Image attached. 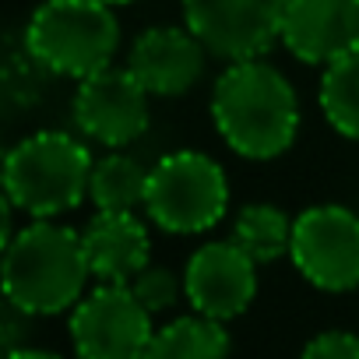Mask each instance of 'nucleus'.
<instances>
[{
    "label": "nucleus",
    "mask_w": 359,
    "mask_h": 359,
    "mask_svg": "<svg viewBox=\"0 0 359 359\" xmlns=\"http://www.w3.org/2000/svg\"><path fill=\"white\" fill-rule=\"evenodd\" d=\"M127 285L134 289V296L141 299V306H144L151 317L172 310L180 299H187L184 275H176L172 268H162V264H148V268H141Z\"/></svg>",
    "instance_id": "nucleus-18"
},
{
    "label": "nucleus",
    "mask_w": 359,
    "mask_h": 359,
    "mask_svg": "<svg viewBox=\"0 0 359 359\" xmlns=\"http://www.w3.org/2000/svg\"><path fill=\"white\" fill-rule=\"evenodd\" d=\"M289 261L320 292L359 289V215L345 205H313L299 212Z\"/></svg>",
    "instance_id": "nucleus-6"
},
{
    "label": "nucleus",
    "mask_w": 359,
    "mask_h": 359,
    "mask_svg": "<svg viewBox=\"0 0 359 359\" xmlns=\"http://www.w3.org/2000/svg\"><path fill=\"white\" fill-rule=\"evenodd\" d=\"M99 4H109V8H123V4H134V0H99Z\"/></svg>",
    "instance_id": "nucleus-21"
},
{
    "label": "nucleus",
    "mask_w": 359,
    "mask_h": 359,
    "mask_svg": "<svg viewBox=\"0 0 359 359\" xmlns=\"http://www.w3.org/2000/svg\"><path fill=\"white\" fill-rule=\"evenodd\" d=\"M92 278L127 285L141 268H148L151 236L137 212H95L81 229Z\"/></svg>",
    "instance_id": "nucleus-13"
},
{
    "label": "nucleus",
    "mask_w": 359,
    "mask_h": 359,
    "mask_svg": "<svg viewBox=\"0 0 359 359\" xmlns=\"http://www.w3.org/2000/svg\"><path fill=\"white\" fill-rule=\"evenodd\" d=\"M4 359H60V355H57V352H46V348H29V345H22V348L4 352Z\"/></svg>",
    "instance_id": "nucleus-20"
},
{
    "label": "nucleus",
    "mask_w": 359,
    "mask_h": 359,
    "mask_svg": "<svg viewBox=\"0 0 359 359\" xmlns=\"http://www.w3.org/2000/svg\"><path fill=\"white\" fill-rule=\"evenodd\" d=\"M120 22L99 0H43L25 25V53L57 78H88L113 64Z\"/></svg>",
    "instance_id": "nucleus-4"
},
{
    "label": "nucleus",
    "mask_w": 359,
    "mask_h": 359,
    "mask_svg": "<svg viewBox=\"0 0 359 359\" xmlns=\"http://www.w3.org/2000/svg\"><path fill=\"white\" fill-rule=\"evenodd\" d=\"M148 172L151 169H144L134 155L109 148L92 165L88 201L95 205V212H137V208H144Z\"/></svg>",
    "instance_id": "nucleus-15"
},
{
    "label": "nucleus",
    "mask_w": 359,
    "mask_h": 359,
    "mask_svg": "<svg viewBox=\"0 0 359 359\" xmlns=\"http://www.w3.org/2000/svg\"><path fill=\"white\" fill-rule=\"evenodd\" d=\"M299 359H359V338L352 331H320L303 345Z\"/></svg>",
    "instance_id": "nucleus-19"
},
{
    "label": "nucleus",
    "mask_w": 359,
    "mask_h": 359,
    "mask_svg": "<svg viewBox=\"0 0 359 359\" xmlns=\"http://www.w3.org/2000/svg\"><path fill=\"white\" fill-rule=\"evenodd\" d=\"M208 57L212 53L187 25H155L130 43L127 67L151 95L176 99L205 78Z\"/></svg>",
    "instance_id": "nucleus-12"
},
{
    "label": "nucleus",
    "mask_w": 359,
    "mask_h": 359,
    "mask_svg": "<svg viewBox=\"0 0 359 359\" xmlns=\"http://www.w3.org/2000/svg\"><path fill=\"white\" fill-rule=\"evenodd\" d=\"M229 208V176L205 151H172L162 155L148 172L144 219L172 236L208 233L226 219Z\"/></svg>",
    "instance_id": "nucleus-5"
},
{
    "label": "nucleus",
    "mask_w": 359,
    "mask_h": 359,
    "mask_svg": "<svg viewBox=\"0 0 359 359\" xmlns=\"http://www.w3.org/2000/svg\"><path fill=\"white\" fill-rule=\"evenodd\" d=\"M88 278L81 233L57 219H32L4 240V299L32 317L74 310Z\"/></svg>",
    "instance_id": "nucleus-2"
},
{
    "label": "nucleus",
    "mask_w": 359,
    "mask_h": 359,
    "mask_svg": "<svg viewBox=\"0 0 359 359\" xmlns=\"http://www.w3.org/2000/svg\"><path fill=\"white\" fill-rule=\"evenodd\" d=\"M292 222L278 205H268V201H254V205H243L236 222H233V236L257 264H275L278 257H289V247H292Z\"/></svg>",
    "instance_id": "nucleus-16"
},
{
    "label": "nucleus",
    "mask_w": 359,
    "mask_h": 359,
    "mask_svg": "<svg viewBox=\"0 0 359 359\" xmlns=\"http://www.w3.org/2000/svg\"><path fill=\"white\" fill-rule=\"evenodd\" d=\"M151 92L130 74V67H102L78 81L71 99V116L81 137H92L102 148L134 144L151 120Z\"/></svg>",
    "instance_id": "nucleus-9"
},
{
    "label": "nucleus",
    "mask_w": 359,
    "mask_h": 359,
    "mask_svg": "<svg viewBox=\"0 0 359 359\" xmlns=\"http://www.w3.org/2000/svg\"><path fill=\"white\" fill-rule=\"evenodd\" d=\"M151 313L130 285L99 282L71 310V341L78 359H141L151 341Z\"/></svg>",
    "instance_id": "nucleus-8"
},
{
    "label": "nucleus",
    "mask_w": 359,
    "mask_h": 359,
    "mask_svg": "<svg viewBox=\"0 0 359 359\" xmlns=\"http://www.w3.org/2000/svg\"><path fill=\"white\" fill-rule=\"evenodd\" d=\"M141 359H229V334L222 320L205 313L176 317L155 327Z\"/></svg>",
    "instance_id": "nucleus-14"
},
{
    "label": "nucleus",
    "mask_w": 359,
    "mask_h": 359,
    "mask_svg": "<svg viewBox=\"0 0 359 359\" xmlns=\"http://www.w3.org/2000/svg\"><path fill=\"white\" fill-rule=\"evenodd\" d=\"M317 102H320V113L331 123V130L341 134L345 141L359 144V50L348 53L345 60L324 67Z\"/></svg>",
    "instance_id": "nucleus-17"
},
{
    "label": "nucleus",
    "mask_w": 359,
    "mask_h": 359,
    "mask_svg": "<svg viewBox=\"0 0 359 359\" xmlns=\"http://www.w3.org/2000/svg\"><path fill=\"white\" fill-rule=\"evenodd\" d=\"M257 261L236 240H212L198 247L184 268V289L194 313L212 320H233L247 313L257 296Z\"/></svg>",
    "instance_id": "nucleus-10"
},
{
    "label": "nucleus",
    "mask_w": 359,
    "mask_h": 359,
    "mask_svg": "<svg viewBox=\"0 0 359 359\" xmlns=\"http://www.w3.org/2000/svg\"><path fill=\"white\" fill-rule=\"evenodd\" d=\"M184 25L215 60H257L282 39L289 0H180Z\"/></svg>",
    "instance_id": "nucleus-7"
},
{
    "label": "nucleus",
    "mask_w": 359,
    "mask_h": 359,
    "mask_svg": "<svg viewBox=\"0 0 359 359\" xmlns=\"http://www.w3.org/2000/svg\"><path fill=\"white\" fill-rule=\"evenodd\" d=\"M212 123L240 158L268 162L285 155L299 134V95L264 57L236 60L212 85Z\"/></svg>",
    "instance_id": "nucleus-1"
},
{
    "label": "nucleus",
    "mask_w": 359,
    "mask_h": 359,
    "mask_svg": "<svg viewBox=\"0 0 359 359\" xmlns=\"http://www.w3.org/2000/svg\"><path fill=\"white\" fill-rule=\"evenodd\" d=\"M92 151L67 130H36L4 158V198L29 219H60L88 198Z\"/></svg>",
    "instance_id": "nucleus-3"
},
{
    "label": "nucleus",
    "mask_w": 359,
    "mask_h": 359,
    "mask_svg": "<svg viewBox=\"0 0 359 359\" xmlns=\"http://www.w3.org/2000/svg\"><path fill=\"white\" fill-rule=\"evenodd\" d=\"M278 43L310 67L345 60L359 50V0H289Z\"/></svg>",
    "instance_id": "nucleus-11"
}]
</instances>
